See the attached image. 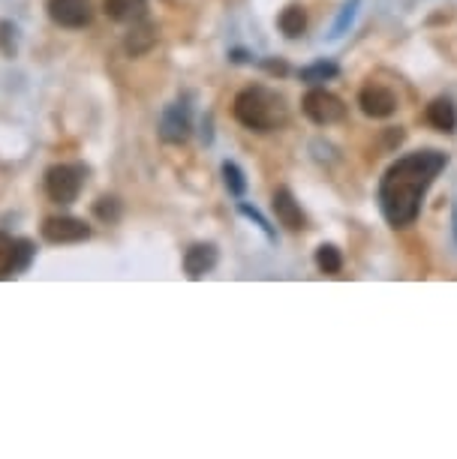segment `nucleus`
Instances as JSON below:
<instances>
[{
	"label": "nucleus",
	"instance_id": "obj_1",
	"mask_svg": "<svg viewBox=\"0 0 457 459\" xmlns=\"http://www.w3.org/2000/svg\"><path fill=\"white\" fill-rule=\"evenodd\" d=\"M443 169H445V153L418 151L398 160L385 171L382 184H379V207H382L388 225L407 229V225L418 220L425 193Z\"/></svg>",
	"mask_w": 457,
	"mask_h": 459
},
{
	"label": "nucleus",
	"instance_id": "obj_2",
	"mask_svg": "<svg viewBox=\"0 0 457 459\" xmlns=\"http://www.w3.org/2000/svg\"><path fill=\"white\" fill-rule=\"evenodd\" d=\"M235 120L253 133H271L286 124V102L277 91H268L262 84L244 88L235 97Z\"/></svg>",
	"mask_w": 457,
	"mask_h": 459
},
{
	"label": "nucleus",
	"instance_id": "obj_3",
	"mask_svg": "<svg viewBox=\"0 0 457 459\" xmlns=\"http://www.w3.org/2000/svg\"><path fill=\"white\" fill-rule=\"evenodd\" d=\"M84 175H88V169L79 166V162H60V166H51L46 171L48 198L55 204H73L84 186Z\"/></svg>",
	"mask_w": 457,
	"mask_h": 459
},
{
	"label": "nucleus",
	"instance_id": "obj_4",
	"mask_svg": "<svg viewBox=\"0 0 457 459\" xmlns=\"http://www.w3.org/2000/svg\"><path fill=\"white\" fill-rule=\"evenodd\" d=\"M301 108H304V115L313 120L316 126H331V124H338V120H343V115H347L343 100L334 97V93L325 91V88L307 91V97L301 100Z\"/></svg>",
	"mask_w": 457,
	"mask_h": 459
},
{
	"label": "nucleus",
	"instance_id": "obj_5",
	"mask_svg": "<svg viewBox=\"0 0 457 459\" xmlns=\"http://www.w3.org/2000/svg\"><path fill=\"white\" fill-rule=\"evenodd\" d=\"M46 10H48V19L55 22L57 28H66V30H82L93 22L91 0H48Z\"/></svg>",
	"mask_w": 457,
	"mask_h": 459
},
{
	"label": "nucleus",
	"instance_id": "obj_6",
	"mask_svg": "<svg viewBox=\"0 0 457 459\" xmlns=\"http://www.w3.org/2000/svg\"><path fill=\"white\" fill-rule=\"evenodd\" d=\"M42 238L48 244H82L91 238V225L79 216H48L42 222Z\"/></svg>",
	"mask_w": 457,
	"mask_h": 459
},
{
	"label": "nucleus",
	"instance_id": "obj_7",
	"mask_svg": "<svg viewBox=\"0 0 457 459\" xmlns=\"http://www.w3.org/2000/svg\"><path fill=\"white\" fill-rule=\"evenodd\" d=\"M358 106L367 117L385 120L398 111V97L388 88H382V84H367V88L358 93Z\"/></svg>",
	"mask_w": 457,
	"mask_h": 459
},
{
	"label": "nucleus",
	"instance_id": "obj_8",
	"mask_svg": "<svg viewBox=\"0 0 457 459\" xmlns=\"http://www.w3.org/2000/svg\"><path fill=\"white\" fill-rule=\"evenodd\" d=\"M271 207H274V216H277V222L286 225L289 231H301L307 225L304 211H301V204L295 202V195H292L286 186H280L277 193H274Z\"/></svg>",
	"mask_w": 457,
	"mask_h": 459
},
{
	"label": "nucleus",
	"instance_id": "obj_9",
	"mask_svg": "<svg viewBox=\"0 0 457 459\" xmlns=\"http://www.w3.org/2000/svg\"><path fill=\"white\" fill-rule=\"evenodd\" d=\"M160 138L169 144H180L189 138V115H187V106L180 102H171V106L163 111V120H160Z\"/></svg>",
	"mask_w": 457,
	"mask_h": 459
},
{
	"label": "nucleus",
	"instance_id": "obj_10",
	"mask_svg": "<svg viewBox=\"0 0 457 459\" xmlns=\"http://www.w3.org/2000/svg\"><path fill=\"white\" fill-rule=\"evenodd\" d=\"M157 46V24H151V22H136V24H129V33L124 37V51L129 57H142V55H148V51Z\"/></svg>",
	"mask_w": 457,
	"mask_h": 459
},
{
	"label": "nucleus",
	"instance_id": "obj_11",
	"mask_svg": "<svg viewBox=\"0 0 457 459\" xmlns=\"http://www.w3.org/2000/svg\"><path fill=\"white\" fill-rule=\"evenodd\" d=\"M214 264H217V249L211 244H196L184 253V271L189 280H202L205 273L214 271Z\"/></svg>",
	"mask_w": 457,
	"mask_h": 459
},
{
	"label": "nucleus",
	"instance_id": "obj_12",
	"mask_svg": "<svg viewBox=\"0 0 457 459\" xmlns=\"http://www.w3.org/2000/svg\"><path fill=\"white\" fill-rule=\"evenodd\" d=\"M102 13L118 24H136L148 15V0H102Z\"/></svg>",
	"mask_w": 457,
	"mask_h": 459
},
{
	"label": "nucleus",
	"instance_id": "obj_13",
	"mask_svg": "<svg viewBox=\"0 0 457 459\" xmlns=\"http://www.w3.org/2000/svg\"><path fill=\"white\" fill-rule=\"evenodd\" d=\"M425 117H427L430 126L439 129V133H454V129H457V108H454V102L445 100V97L430 102Z\"/></svg>",
	"mask_w": 457,
	"mask_h": 459
},
{
	"label": "nucleus",
	"instance_id": "obj_14",
	"mask_svg": "<svg viewBox=\"0 0 457 459\" xmlns=\"http://www.w3.org/2000/svg\"><path fill=\"white\" fill-rule=\"evenodd\" d=\"M277 24H280L283 37H289V39H298L301 33L307 30V15H304V10H301V6H286V10L280 13Z\"/></svg>",
	"mask_w": 457,
	"mask_h": 459
},
{
	"label": "nucleus",
	"instance_id": "obj_15",
	"mask_svg": "<svg viewBox=\"0 0 457 459\" xmlns=\"http://www.w3.org/2000/svg\"><path fill=\"white\" fill-rule=\"evenodd\" d=\"M316 267L322 273H340L343 271V255L338 247L331 244H322L316 249Z\"/></svg>",
	"mask_w": 457,
	"mask_h": 459
},
{
	"label": "nucleus",
	"instance_id": "obj_16",
	"mask_svg": "<svg viewBox=\"0 0 457 459\" xmlns=\"http://www.w3.org/2000/svg\"><path fill=\"white\" fill-rule=\"evenodd\" d=\"M15 276V240L0 231V280Z\"/></svg>",
	"mask_w": 457,
	"mask_h": 459
},
{
	"label": "nucleus",
	"instance_id": "obj_17",
	"mask_svg": "<svg viewBox=\"0 0 457 459\" xmlns=\"http://www.w3.org/2000/svg\"><path fill=\"white\" fill-rule=\"evenodd\" d=\"M223 180H226V189L235 198L244 195V189H247V180L244 175H241V169L235 166V162H223Z\"/></svg>",
	"mask_w": 457,
	"mask_h": 459
},
{
	"label": "nucleus",
	"instance_id": "obj_18",
	"mask_svg": "<svg viewBox=\"0 0 457 459\" xmlns=\"http://www.w3.org/2000/svg\"><path fill=\"white\" fill-rule=\"evenodd\" d=\"M334 75H338V66L325 64V60H319V64L307 66V69H301V82H310V84L325 82V79H334Z\"/></svg>",
	"mask_w": 457,
	"mask_h": 459
},
{
	"label": "nucleus",
	"instance_id": "obj_19",
	"mask_svg": "<svg viewBox=\"0 0 457 459\" xmlns=\"http://www.w3.org/2000/svg\"><path fill=\"white\" fill-rule=\"evenodd\" d=\"M93 213H97V220L102 222H118L120 220V202L118 198H111V195H102L97 204H93Z\"/></svg>",
	"mask_w": 457,
	"mask_h": 459
},
{
	"label": "nucleus",
	"instance_id": "obj_20",
	"mask_svg": "<svg viewBox=\"0 0 457 459\" xmlns=\"http://www.w3.org/2000/svg\"><path fill=\"white\" fill-rule=\"evenodd\" d=\"M31 258H33V244H31V240H15V273L28 271Z\"/></svg>",
	"mask_w": 457,
	"mask_h": 459
},
{
	"label": "nucleus",
	"instance_id": "obj_21",
	"mask_svg": "<svg viewBox=\"0 0 457 459\" xmlns=\"http://www.w3.org/2000/svg\"><path fill=\"white\" fill-rule=\"evenodd\" d=\"M0 51L6 57L15 55V24L13 22H0Z\"/></svg>",
	"mask_w": 457,
	"mask_h": 459
},
{
	"label": "nucleus",
	"instance_id": "obj_22",
	"mask_svg": "<svg viewBox=\"0 0 457 459\" xmlns=\"http://www.w3.org/2000/svg\"><path fill=\"white\" fill-rule=\"evenodd\" d=\"M356 10H358V0H352V4L343 6V13H340L338 24H334V33H331V37H340L343 28H347V24H352V15H356Z\"/></svg>",
	"mask_w": 457,
	"mask_h": 459
},
{
	"label": "nucleus",
	"instance_id": "obj_23",
	"mask_svg": "<svg viewBox=\"0 0 457 459\" xmlns=\"http://www.w3.org/2000/svg\"><path fill=\"white\" fill-rule=\"evenodd\" d=\"M238 211L244 213V216H250V220H256V225H259V229L265 231V235H271V225L262 220V213H259L256 207H250V204H238Z\"/></svg>",
	"mask_w": 457,
	"mask_h": 459
}]
</instances>
